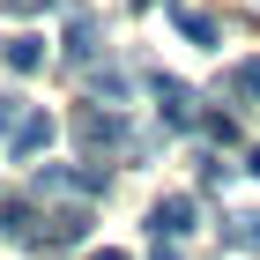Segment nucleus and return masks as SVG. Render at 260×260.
Listing matches in <instances>:
<instances>
[{
    "instance_id": "obj_1",
    "label": "nucleus",
    "mask_w": 260,
    "mask_h": 260,
    "mask_svg": "<svg viewBox=\"0 0 260 260\" xmlns=\"http://www.w3.org/2000/svg\"><path fill=\"white\" fill-rule=\"evenodd\" d=\"M82 238H89V201H67V208H52L45 223H30L22 245H38V253H75Z\"/></svg>"
},
{
    "instance_id": "obj_2",
    "label": "nucleus",
    "mask_w": 260,
    "mask_h": 260,
    "mask_svg": "<svg viewBox=\"0 0 260 260\" xmlns=\"http://www.w3.org/2000/svg\"><path fill=\"white\" fill-rule=\"evenodd\" d=\"M75 141L89 149V156H119L134 134H126V119L112 112V104H104V112H82V119H75Z\"/></svg>"
},
{
    "instance_id": "obj_3",
    "label": "nucleus",
    "mask_w": 260,
    "mask_h": 260,
    "mask_svg": "<svg viewBox=\"0 0 260 260\" xmlns=\"http://www.w3.org/2000/svg\"><path fill=\"white\" fill-rule=\"evenodd\" d=\"M193 193H164L156 208H149V238H164V245H179V238H193Z\"/></svg>"
},
{
    "instance_id": "obj_4",
    "label": "nucleus",
    "mask_w": 260,
    "mask_h": 260,
    "mask_svg": "<svg viewBox=\"0 0 260 260\" xmlns=\"http://www.w3.org/2000/svg\"><path fill=\"white\" fill-rule=\"evenodd\" d=\"M156 112H164V126H179V134L201 126V104H193V89H186L179 75H156Z\"/></svg>"
},
{
    "instance_id": "obj_5",
    "label": "nucleus",
    "mask_w": 260,
    "mask_h": 260,
    "mask_svg": "<svg viewBox=\"0 0 260 260\" xmlns=\"http://www.w3.org/2000/svg\"><path fill=\"white\" fill-rule=\"evenodd\" d=\"M97 38H104V22L89 15V8H75V15H67V67H89V60H97Z\"/></svg>"
},
{
    "instance_id": "obj_6",
    "label": "nucleus",
    "mask_w": 260,
    "mask_h": 260,
    "mask_svg": "<svg viewBox=\"0 0 260 260\" xmlns=\"http://www.w3.org/2000/svg\"><path fill=\"white\" fill-rule=\"evenodd\" d=\"M38 149H52V119L45 112H22L15 134H8V156H38Z\"/></svg>"
},
{
    "instance_id": "obj_7",
    "label": "nucleus",
    "mask_w": 260,
    "mask_h": 260,
    "mask_svg": "<svg viewBox=\"0 0 260 260\" xmlns=\"http://www.w3.org/2000/svg\"><path fill=\"white\" fill-rule=\"evenodd\" d=\"M0 60H8V75H38V67H45V38H30V30H22V38L0 45Z\"/></svg>"
},
{
    "instance_id": "obj_8",
    "label": "nucleus",
    "mask_w": 260,
    "mask_h": 260,
    "mask_svg": "<svg viewBox=\"0 0 260 260\" xmlns=\"http://www.w3.org/2000/svg\"><path fill=\"white\" fill-rule=\"evenodd\" d=\"M223 245H231V253H260V208H245V216H223Z\"/></svg>"
},
{
    "instance_id": "obj_9",
    "label": "nucleus",
    "mask_w": 260,
    "mask_h": 260,
    "mask_svg": "<svg viewBox=\"0 0 260 260\" xmlns=\"http://www.w3.org/2000/svg\"><path fill=\"white\" fill-rule=\"evenodd\" d=\"M223 97H238V104H260V60H238V67H223Z\"/></svg>"
},
{
    "instance_id": "obj_10",
    "label": "nucleus",
    "mask_w": 260,
    "mask_h": 260,
    "mask_svg": "<svg viewBox=\"0 0 260 260\" xmlns=\"http://www.w3.org/2000/svg\"><path fill=\"white\" fill-rule=\"evenodd\" d=\"M30 201H0V238H30Z\"/></svg>"
},
{
    "instance_id": "obj_11",
    "label": "nucleus",
    "mask_w": 260,
    "mask_h": 260,
    "mask_svg": "<svg viewBox=\"0 0 260 260\" xmlns=\"http://www.w3.org/2000/svg\"><path fill=\"white\" fill-rule=\"evenodd\" d=\"M179 30L193 45H216V15H201V8H179Z\"/></svg>"
},
{
    "instance_id": "obj_12",
    "label": "nucleus",
    "mask_w": 260,
    "mask_h": 260,
    "mask_svg": "<svg viewBox=\"0 0 260 260\" xmlns=\"http://www.w3.org/2000/svg\"><path fill=\"white\" fill-rule=\"evenodd\" d=\"M201 134H208V141H223V149H231V141H238V119H231V112H208V119H201Z\"/></svg>"
},
{
    "instance_id": "obj_13",
    "label": "nucleus",
    "mask_w": 260,
    "mask_h": 260,
    "mask_svg": "<svg viewBox=\"0 0 260 260\" xmlns=\"http://www.w3.org/2000/svg\"><path fill=\"white\" fill-rule=\"evenodd\" d=\"M15 119H22V97L8 89V97H0V134H15Z\"/></svg>"
},
{
    "instance_id": "obj_14",
    "label": "nucleus",
    "mask_w": 260,
    "mask_h": 260,
    "mask_svg": "<svg viewBox=\"0 0 260 260\" xmlns=\"http://www.w3.org/2000/svg\"><path fill=\"white\" fill-rule=\"evenodd\" d=\"M52 0H0V15H45Z\"/></svg>"
},
{
    "instance_id": "obj_15",
    "label": "nucleus",
    "mask_w": 260,
    "mask_h": 260,
    "mask_svg": "<svg viewBox=\"0 0 260 260\" xmlns=\"http://www.w3.org/2000/svg\"><path fill=\"white\" fill-rule=\"evenodd\" d=\"M245 171H253V179H260V149H245Z\"/></svg>"
},
{
    "instance_id": "obj_16",
    "label": "nucleus",
    "mask_w": 260,
    "mask_h": 260,
    "mask_svg": "<svg viewBox=\"0 0 260 260\" xmlns=\"http://www.w3.org/2000/svg\"><path fill=\"white\" fill-rule=\"evenodd\" d=\"M156 260H179V245H164V238H156Z\"/></svg>"
},
{
    "instance_id": "obj_17",
    "label": "nucleus",
    "mask_w": 260,
    "mask_h": 260,
    "mask_svg": "<svg viewBox=\"0 0 260 260\" xmlns=\"http://www.w3.org/2000/svg\"><path fill=\"white\" fill-rule=\"evenodd\" d=\"M89 260H126V253H119V245H104V253H89Z\"/></svg>"
}]
</instances>
